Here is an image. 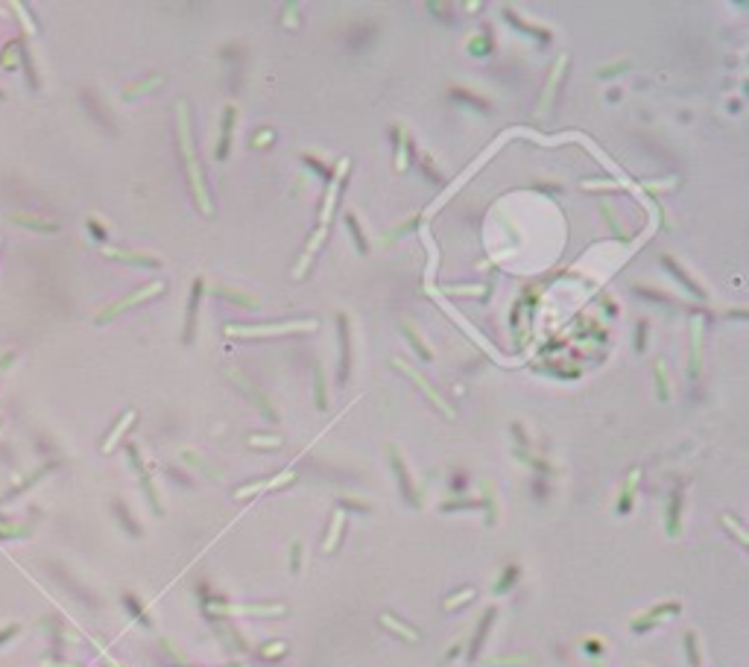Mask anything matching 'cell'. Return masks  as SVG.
<instances>
[{"instance_id":"17","label":"cell","mask_w":749,"mask_h":667,"mask_svg":"<svg viewBox=\"0 0 749 667\" xmlns=\"http://www.w3.org/2000/svg\"><path fill=\"white\" fill-rule=\"evenodd\" d=\"M313 384H317V407H319V410H328V398H325V375H322V369H319V366L313 369Z\"/></svg>"},{"instance_id":"23","label":"cell","mask_w":749,"mask_h":667,"mask_svg":"<svg viewBox=\"0 0 749 667\" xmlns=\"http://www.w3.org/2000/svg\"><path fill=\"white\" fill-rule=\"evenodd\" d=\"M249 442H252L255 448H279V445H281V436H258V434H252Z\"/></svg>"},{"instance_id":"21","label":"cell","mask_w":749,"mask_h":667,"mask_svg":"<svg viewBox=\"0 0 749 667\" xmlns=\"http://www.w3.org/2000/svg\"><path fill=\"white\" fill-rule=\"evenodd\" d=\"M685 650H688V661H691V667H700V653H697V638H694V632L685 635Z\"/></svg>"},{"instance_id":"2","label":"cell","mask_w":749,"mask_h":667,"mask_svg":"<svg viewBox=\"0 0 749 667\" xmlns=\"http://www.w3.org/2000/svg\"><path fill=\"white\" fill-rule=\"evenodd\" d=\"M313 331L317 328V322L307 319V322H287V325H258V328H229V337H267V334H293V331Z\"/></svg>"},{"instance_id":"3","label":"cell","mask_w":749,"mask_h":667,"mask_svg":"<svg viewBox=\"0 0 749 667\" xmlns=\"http://www.w3.org/2000/svg\"><path fill=\"white\" fill-rule=\"evenodd\" d=\"M337 337H340V384L348 381V372H351V337H348V319L337 317Z\"/></svg>"},{"instance_id":"24","label":"cell","mask_w":749,"mask_h":667,"mask_svg":"<svg viewBox=\"0 0 749 667\" xmlns=\"http://www.w3.org/2000/svg\"><path fill=\"white\" fill-rule=\"evenodd\" d=\"M471 597H475V588H463V592H457L451 600H445V609H457L460 603H465V600H471Z\"/></svg>"},{"instance_id":"12","label":"cell","mask_w":749,"mask_h":667,"mask_svg":"<svg viewBox=\"0 0 749 667\" xmlns=\"http://www.w3.org/2000/svg\"><path fill=\"white\" fill-rule=\"evenodd\" d=\"M346 226H348V234L354 238V243H358V252H369V243H366V238H363V231H360V223H358V217H354V214H346Z\"/></svg>"},{"instance_id":"9","label":"cell","mask_w":749,"mask_h":667,"mask_svg":"<svg viewBox=\"0 0 749 667\" xmlns=\"http://www.w3.org/2000/svg\"><path fill=\"white\" fill-rule=\"evenodd\" d=\"M679 515H682V492H674L670 506H667V533L670 536H679Z\"/></svg>"},{"instance_id":"25","label":"cell","mask_w":749,"mask_h":667,"mask_svg":"<svg viewBox=\"0 0 749 667\" xmlns=\"http://www.w3.org/2000/svg\"><path fill=\"white\" fill-rule=\"evenodd\" d=\"M723 527H729V530H732V533H735V539H738L741 544H746V541H749V539H746V533H743V530H741V527H738L732 518H729V515H723Z\"/></svg>"},{"instance_id":"5","label":"cell","mask_w":749,"mask_h":667,"mask_svg":"<svg viewBox=\"0 0 749 667\" xmlns=\"http://www.w3.org/2000/svg\"><path fill=\"white\" fill-rule=\"evenodd\" d=\"M392 366H396V369H401V372H404V375H410L413 381H416V384H419V386L425 389V396H427V398H430L433 404H437V407L442 410V413H448V416H451V410H448V407H445V401H442V398L437 396V389H433V386H430V384H427V381H425V378L419 375V372H413V369H410V366H407L404 360H392Z\"/></svg>"},{"instance_id":"19","label":"cell","mask_w":749,"mask_h":667,"mask_svg":"<svg viewBox=\"0 0 749 667\" xmlns=\"http://www.w3.org/2000/svg\"><path fill=\"white\" fill-rule=\"evenodd\" d=\"M516 580H518V568H516V565H509L506 571H504V577H501V582L495 585V592H498V594H501V592H509Z\"/></svg>"},{"instance_id":"14","label":"cell","mask_w":749,"mask_h":667,"mask_svg":"<svg viewBox=\"0 0 749 667\" xmlns=\"http://www.w3.org/2000/svg\"><path fill=\"white\" fill-rule=\"evenodd\" d=\"M340 533H343V513H337V515H334V521H331V536H328L325 544H322V551H325V553H331L334 547H337Z\"/></svg>"},{"instance_id":"18","label":"cell","mask_w":749,"mask_h":667,"mask_svg":"<svg viewBox=\"0 0 749 667\" xmlns=\"http://www.w3.org/2000/svg\"><path fill=\"white\" fill-rule=\"evenodd\" d=\"M401 331H404V337L413 343V348H416V355H422V360H430V351H427V345L416 337V331H413L410 325H401Z\"/></svg>"},{"instance_id":"10","label":"cell","mask_w":749,"mask_h":667,"mask_svg":"<svg viewBox=\"0 0 749 667\" xmlns=\"http://www.w3.org/2000/svg\"><path fill=\"white\" fill-rule=\"evenodd\" d=\"M664 267H667L670 272H674V276H676V281H682V284H685L688 290L694 293L697 299H705V290H702V287H697V284H694L691 279H688V276H685V269H682V267H679V264H676L674 258H664Z\"/></svg>"},{"instance_id":"28","label":"cell","mask_w":749,"mask_h":667,"mask_svg":"<svg viewBox=\"0 0 749 667\" xmlns=\"http://www.w3.org/2000/svg\"><path fill=\"white\" fill-rule=\"evenodd\" d=\"M302 161H305L307 167H313V170H317L319 176H325V182L331 179V170H328V167H322V164H317V159H310V155H307V159H302Z\"/></svg>"},{"instance_id":"1","label":"cell","mask_w":749,"mask_h":667,"mask_svg":"<svg viewBox=\"0 0 749 667\" xmlns=\"http://www.w3.org/2000/svg\"><path fill=\"white\" fill-rule=\"evenodd\" d=\"M182 147H185V155H188V167H190V176H193V188H196V196H200V205L208 214L211 211V202H208V196H205L202 173H200V167H196V155H193V144H190V126L185 121V106H182Z\"/></svg>"},{"instance_id":"26","label":"cell","mask_w":749,"mask_h":667,"mask_svg":"<svg viewBox=\"0 0 749 667\" xmlns=\"http://www.w3.org/2000/svg\"><path fill=\"white\" fill-rule=\"evenodd\" d=\"M290 568H293V574H299V571H302V544H299V541L293 544V562H290Z\"/></svg>"},{"instance_id":"8","label":"cell","mask_w":749,"mask_h":667,"mask_svg":"<svg viewBox=\"0 0 749 667\" xmlns=\"http://www.w3.org/2000/svg\"><path fill=\"white\" fill-rule=\"evenodd\" d=\"M495 618H498V612L495 609H489L486 615H483V620H480V626H477V635H475V641H471V650H468V659H477V653H480V647H483V638H486V632H489V626L495 623Z\"/></svg>"},{"instance_id":"4","label":"cell","mask_w":749,"mask_h":667,"mask_svg":"<svg viewBox=\"0 0 749 667\" xmlns=\"http://www.w3.org/2000/svg\"><path fill=\"white\" fill-rule=\"evenodd\" d=\"M389 460H392V472H396V477H398V483H401V492H404L407 503H410V506H419V495H416V489H413V480H410V475H407L404 460L398 457V451H389Z\"/></svg>"},{"instance_id":"6","label":"cell","mask_w":749,"mask_h":667,"mask_svg":"<svg viewBox=\"0 0 749 667\" xmlns=\"http://www.w3.org/2000/svg\"><path fill=\"white\" fill-rule=\"evenodd\" d=\"M200 296H202V279L193 281V290H190V302H188V319H185V343L193 340V331H196V310H200Z\"/></svg>"},{"instance_id":"30","label":"cell","mask_w":749,"mask_h":667,"mask_svg":"<svg viewBox=\"0 0 749 667\" xmlns=\"http://www.w3.org/2000/svg\"><path fill=\"white\" fill-rule=\"evenodd\" d=\"M644 337H647V322H638V340H635L638 351H644Z\"/></svg>"},{"instance_id":"11","label":"cell","mask_w":749,"mask_h":667,"mask_svg":"<svg viewBox=\"0 0 749 667\" xmlns=\"http://www.w3.org/2000/svg\"><path fill=\"white\" fill-rule=\"evenodd\" d=\"M700 331H702V319L691 322V378L700 375Z\"/></svg>"},{"instance_id":"16","label":"cell","mask_w":749,"mask_h":667,"mask_svg":"<svg viewBox=\"0 0 749 667\" xmlns=\"http://www.w3.org/2000/svg\"><path fill=\"white\" fill-rule=\"evenodd\" d=\"M217 293H220V296H226V299H231V302L243 305V307H258L261 305L255 296H243V293H234V290H226V287H217Z\"/></svg>"},{"instance_id":"27","label":"cell","mask_w":749,"mask_h":667,"mask_svg":"<svg viewBox=\"0 0 749 667\" xmlns=\"http://www.w3.org/2000/svg\"><path fill=\"white\" fill-rule=\"evenodd\" d=\"M454 97H460V100H465V103H471V106H477L480 111H486V109H489L483 100H477V97H471V94H460L457 88H454Z\"/></svg>"},{"instance_id":"22","label":"cell","mask_w":749,"mask_h":667,"mask_svg":"<svg viewBox=\"0 0 749 667\" xmlns=\"http://www.w3.org/2000/svg\"><path fill=\"white\" fill-rule=\"evenodd\" d=\"M489 44H492V35H489V32H483L480 38H475V42H471V47H468V50L475 53V56H486V53L492 50Z\"/></svg>"},{"instance_id":"7","label":"cell","mask_w":749,"mask_h":667,"mask_svg":"<svg viewBox=\"0 0 749 667\" xmlns=\"http://www.w3.org/2000/svg\"><path fill=\"white\" fill-rule=\"evenodd\" d=\"M234 106H229L226 111H223V129H220V149H217V159H226L229 155V144H231V126H234Z\"/></svg>"},{"instance_id":"31","label":"cell","mask_w":749,"mask_h":667,"mask_svg":"<svg viewBox=\"0 0 749 667\" xmlns=\"http://www.w3.org/2000/svg\"><path fill=\"white\" fill-rule=\"evenodd\" d=\"M343 506H351V509H360V513H369V503H360V501H343Z\"/></svg>"},{"instance_id":"13","label":"cell","mask_w":749,"mask_h":667,"mask_svg":"<svg viewBox=\"0 0 749 667\" xmlns=\"http://www.w3.org/2000/svg\"><path fill=\"white\" fill-rule=\"evenodd\" d=\"M381 623H384V626H389L392 632H398V635H401V638H407V641H419V632H416V630H410V626H404L401 620H396L392 615H384V618H381Z\"/></svg>"},{"instance_id":"15","label":"cell","mask_w":749,"mask_h":667,"mask_svg":"<svg viewBox=\"0 0 749 667\" xmlns=\"http://www.w3.org/2000/svg\"><path fill=\"white\" fill-rule=\"evenodd\" d=\"M506 18H509V24L512 27H518V30H524V32H530V35H536V38H542V42H550V32H544V30H539V27H527L524 21L518 15H512L509 9H506Z\"/></svg>"},{"instance_id":"20","label":"cell","mask_w":749,"mask_h":667,"mask_svg":"<svg viewBox=\"0 0 749 667\" xmlns=\"http://www.w3.org/2000/svg\"><path fill=\"white\" fill-rule=\"evenodd\" d=\"M656 384H659V398L667 401L670 389H667V375H664V363H656Z\"/></svg>"},{"instance_id":"29","label":"cell","mask_w":749,"mask_h":667,"mask_svg":"<svg viewBox=\"0 0 749 667\" xmlns=\"http://www.w3.org/2000/svg\"><path fill=\"white\" fill-rule=\"evenodd\" d=\"M269 141H272V132L264 129V132H255V141H252V144L258 147V144H269Z\"/></svg>"}]
</instances>
